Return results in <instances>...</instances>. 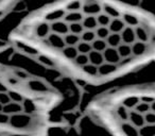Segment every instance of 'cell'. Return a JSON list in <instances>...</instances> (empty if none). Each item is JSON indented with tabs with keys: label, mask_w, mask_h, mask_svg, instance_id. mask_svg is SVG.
Listing matches in <instances>:
<instances>
[{
	"label": "cell",
	"mask_w": 155,
	"mask_h": 136,
	"mask_svg": "<svg viewBox=\"0 0 155 136\" xmlns=\"http://www.w3.org/2000/svg\"><path fill=\"white\" fill-rule=\"evenodd\" d=\"M8 39L98 86L155 64V14L122 0H49Z\"/></svg>",
	"instance_id": "cell-1"
},
{
	"label": "cell",
	"mask_w": 155,
	"mask_h": 136,
	"mask_svg": "<svg viewBox=\"0 0 155 136\" xmlns=\"http://www.w3.org/2000/svg\"><path fill=\"white\" fill-rule=\"evenodd\" d=\"M85 113L114 136H155V82L100 94Z\"/></svg>",
	"instance_id": "cell-2"
},
{
	"label": "cell",
	"mask_w": 155,
	"mask_h": 136,
	"mask_svg": "<svg viewBox=\"0 0 155 136\" xmlns=\"http://www.w3.org/2000/svg\"><path fill=\"white\" fill-rule=\"evenodd\" d=\"M22 0H0V22L5 18Z\"/></svg>",
	"instance_id": "cell-3"
}]
</instances>
